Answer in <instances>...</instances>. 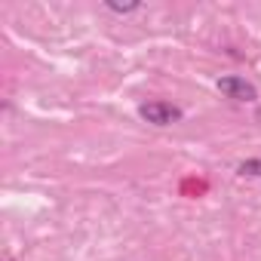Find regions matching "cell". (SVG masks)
<instances>
[{
    "label": "cell",
    "mask_w": 261,
    "mask_h": 261,
    "mask_svg": "<svg viewBox=\"0 0 261 261\" xmlns=\"http://www.w3.org/2000/svg\"><path fill=\"white\" fill-rule=\"evenodd\" d=\"M139 117L145 123H151V126H172V123L181 120V111L175 105H169V101H145L139 108Z\"/></svg>",
    "instance_id": "1"
},
{
    "label": "cell",
    "mask_w": 261,
    "mask_h": 261,
    "mask_svg": "<svg viewBox=\"0 0 261 261\" xmlns=\"http://www.w3.org/2000/svg\"><path fill=\"white\" fill-rule=\"evenodd\" d=\"M218 92L224 95V98H233V101H258V89L246 80V77H233V74H227V77H218Z\"/></svg>",
    "instance_id": "2"
},
{
    "label": "cell",
    "mask_w": 261,
    "mask_h": 261,
    "mask_svg": "<svg viewBox=\"0 0 261 261\" xmlns=\"http://www.w3.org/2000/svg\"><path fill=\"white\" fill-rule=\"evenodd\" d=\"M240 175H249V178H261V157H252V160H243L237 166Z\"/></svg>",
    "instance_id": "3"
},
{
    "label": "cell",
    "mask_w": 261,
    "mask_h": 261,
    "mask_svg": "<svg viewBox=\"0 0 261 261\" xmlns=\"http://www.w3.org/2000/svg\"><path fill=\"white\" fill-rule=\"evenodd\" d=\"M111 13H120V16H126V13H136L142 4H139V0H126V4H120V0H108V4H105Z\"/></svg>",
    "instance_id": "4"
}]
</instances>
